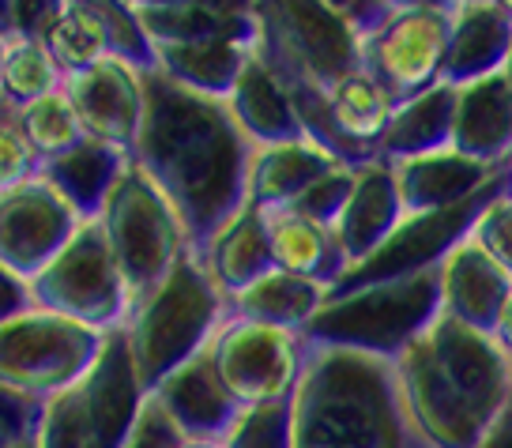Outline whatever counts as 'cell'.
<instances>
[{
  "instance_id": "681fc988",
  "label": "cell",
  "mask_w": 512,
  "mask_h": 448,
  "mask_svg": "<svg viewBox=\"0 0 512 448\" xmlns=\"http://www.w3.org/2000/svg\"><path fill=\"white\" fill-rule=\"evenodd\" d=\"M12 448H38V441H34V433H27V437H19Z\"/></svg>"
},
{
  "instance_id": "484cf974",
  "label": "cell",
  "mask_w": 512,
  "mask_h": 448,
  "mask_svg": "<svg viewBox=\"0 0 512 448\" xmlns=\"http://www.w3.org/2000/svg\"><path fill=\"white\" fill-rule=\"evenodd\" d=\"M200 260L208 275L215 279V287L223 290L226 298L256 283L260 275H268L272 264V245H268V223H264V208L245 204L234 211L223 223V230L200 249Z\"/></svg>"
},
{
  "instance_id": "b9f144b4",
  "label": "cell",
  "mask_w": 512,
  "mask_h": 448,
  "mask_svg": "<svg viewBox=\"0 0 512 448\" xmlns=\"http://www.w3.org/2000/svg\"><path fill=\"white\" fill-rule=\"evenodd\" d=\"M181 445H185V437L177 433V426L166 418V411H162L159 403L147 396L144 411L136 418V430L125 441V448H181Z\"/></svg>"
},
{
  "instance_id": "9f6ffc18",
  "label": "cell",
  "mask_w": 512,
  "mask_h": 448,
  "mask_svg": "<svg viewBox=\"0 0 512 448\" xmlns=\"http://www.w3.org/2000/svg\"><path fill=\"white\" fill-rule=\"evenodd\" d=\"M448 4H467V0H448Z\"/></svg>"
},
{
  "instance_id": "cb8c5ba5",
  "label": "cell",
  "mask_w": 512,
  "mask_h": 448,
  "mask_svg": "<svg viewBox=\"0 0 512 448\" xmlns=\"http://www.w3.org/2000/svg\"><path fill=\"white\" fill-rule=\"evenodd\" d=\"M230 117L238 121V128L245 132V140L253 147L260 144H283V140H302V121L294 113L287 87L279 83L268 64L256 57H249V64L241 68L238 83L230 87V95L223 98ZM309 140V136H305Z\"/></svg>"
},
{
  "instance_id": "7dc6e473",
  "label": "cell",
  "mask_w": 512,
  "mask_h": 448,
  "mask_svg": "<svg viewBox=\"0 0 512 448\" xmlns=\"http://www.w3.org/2000/svg\"><path fill=\"white\" fill-rule=\"evenodd\" d=\"M377 4H384V8H411V4H448V0H377Z\"/></svg>"
},
{
  "instance_id": "1f68e13d",
  "label": "cell",
  "mask_w": 512,
  "mask_h": 448,
  "mask_svg": "<svg viewBox=\"0 0 512 448\" xmlns=\"http://www.w3.org/2000/svg\"><path fill=\"white\" fill-rule=\"evenodd\" d=\"M16 121L23 140L31 144L38 166L64 155L68 147H76L83 140L80 117H76V110H72V102H68L64 91H53V95L34 98L27 106H19Z\"/></svg>"
},
{
  "instance_id": "60d3db41",
  "label": "cell",
  "mask_w": 512,
  "mask_h": 448,
  "mask_svg": "<svg viewBox=\"0 0 512 448\" xmlns=\"http://www.w3.org/2000/svg\"><path fill=\"white\" fill-rule=\"evenodd\" d=\"M38 415H42V403L38 400H27L19 392L0 388V448H12L19 437L34 433Z\"/></svg>"
},
{
  "instance_id": "db71d44e",
  "label": "cell",
  "mask_w": 512,
  "mask_h": 448,
  "mask_svg": "<svg viewBox=\"0 0 512 448\" xmlns=\"http://www.w3.org/2000/svg\"><path fill=\"white\" fill-rule=\"evenodd\" d=\"M4 46H8V31L0 27V64H4Z\"/></svg>"
},
{
  "instance_id": "4fadbf2b",
  "label": "cell",
  "mask_w": 512,
  "mask_h": 448,
  "mask_svg": "<svg viewBox=\"0 0 512 448\" xmlns=\"http://www.w3.org/2000/svg\"><path fill=\"white\" fill-rule=\"evenodd\" d=\"M76 211L49 189L42 174L0 192V264L23 283L46 268L76 234Z\"/></svg>"
},
{
  "instance_id": "83f0119b",
  "label": "cell",
  "mask_w": 512,
  "mask_h": 448,
  "mask_svg": "<svg viewBox=\"0 0 512 448\" xmlns=\"http://www.w3.org/2000/svg\"><path fill=\"white\" fill-rule=\"evenodd\" d=\"M324 106L339 140L351 144L362 159H377V144L396 110V98L384 91V83L366 68H354L324 91Z\"/></svg>"
},
{
  "instance_id": "f6af8a7d",
  "label": "cell",
  "mask_w": 512,
  "mask_h": 448,
  "mask_svg": "<svg viewBox=\"0 0 512 448\" xmlns=\"http://www.w3.org/2000/svg\"><path fill=\"white\" fill-rule=\"evenodd\" d=\"M494 339L501 343V351L512 358V290H509V298H505V305H501V313H497V320H494Z\"/></svg>"
},
{
  "instance_id": "d4e9b609",
  "label": "cell",
  "mask_w": 512,
  "mask_h": 448,
  "mask_svg": "<svg viewBox=\"0 0 512 448\" xmlns=\"http://www.w3.org/2000/svg\"><path fill=\"white\" fill-rule=\"evenodd\" d=\"M332 166H339V162L305 136L253 147V155H249V204L264 211L290 208Z\"/></svg>"
},
{
  "instance_id": "7a4b0ae2",
  "label": "cell",
  "mask_w": 512,
  "mask_h": 448,
  "mask_svg": "<svg viewBox=\"0 0 512 448\" xmlns=\"http://www.w3.org/2000/svg\"><path fill=\"white\" fill-rule=\"evenodd\" d=\"M403 407L426 448H479L512 407V358L490 332L437 317L396 358Z\"/></svg>"
},
{
  "instance_id": "d6a6232c",
  "label": "cell",
  "mask_w": 512,
  "mask_h": 448,
  "mask_svg": "<svg viewBox=\"0 0 512 448\" xmlns=\"http://www.w3.org/2000/svg\"><path fill=\"white\" fill-rule=\"evenodd\" d=\"M76 8H83L87 16L95 19V27L106 38V49L110 57L125 61L128 68H136L140 76L155 72V46L147 38L144 23L136 19V12L128 8L125 0H72Z\"/></svg>"
},
{
  "instance_id": "52a82bcc",
  "label": "cell",
  "mask_w": 512,
  "mask_h": 448,
  "mask_svg": "<svg viewBox=\"0 0 512 448\" xmlns=\"http://www.w3.org/2000/svg\"><path fill=\"white\" fill-rule=\"evenodd\" d=\"M102 343L106 336L95 328L31 305L0 324V388L38 403L53 400L87 377Z\"/></svg>"
},
{
  "instance_id": "44dd1931",
  "label": "cell",
  "mask_w": 512,
  "mask_h": 448,
  "mask_svg": "<svg viewBox=\"0 0 512 448\" xmlns=\"http://www.w3.org/2000/svg\"><path fill=\"white\" fill-rule=\"evenodd\" d=\"M512 46V19L497 8L494 0H467L452 4L448 23V53L441 68V83L464 87L471 80L494 76L505 68Z\"/></svg>"
},
{
  "instance_id": "d590c367",
  "label": "cell",
  "mask_w": 512,
  "mask_h": 448,
  "mask_svg": "<svg viewBox=\"0 0 512 448\" xmlns=\"http://www.w3.org/2000/svg\"><path fill=\"white\" fill-rule=\"evenodd\" d=\"M223 448H290V400L245 407Z\"/></svg>"
},
{
  "instance_id": "7c38bea8",
  "label": "cell",
  "mask_w": 512,
  "mask_h": 448,
  "mask_svg": "<svg viewBox=\"0 0 512 448\" xmlns=\"http://www.w3.org/2000/svg\"><path fill=\"white\" fill-rule=\"evenodd\" d=\"M497 189H501V181L490 185L486 192H479V196L464 200V204H456V208L430 211V215H407L400 223V230L384 241L377 253L366 256L362 264L347 268V275L328 290V298H332V294L358 290V287H369V283H388V279H403V275H418V272L437 268L441 256H445L456 241H464L467 234H471L475 215H479L482 204H486Z\"/></svg>"
},
{
  "instance_id": "7bdbcfd3",
  "label": "cell",
  "mask_w": 512,
  "mask_h": 448,
  "mask_svg": "<svg viewBox=\"0 0 512 448\" xmlns=\"http://www.w3.org/2000/svg\"><path fill=\"white\" fill-rule=\"evenodd\" d=\"M324 4L347 19L358 34H369L384 16H388V8H384V4H377V0H324Z\"/></svg>"
},
{
  "instance_id": "30bf717a",
  "label": "cell",
  "mask_w": 512,
  "mask_h": 448,
  "mask_svg": "<svg viewBox=\"0 0 512 448\" xmlns=\"http://www.w3.org/2000/svg\"><path fill=\"white\" fill-rule=\"evenodd\" d=\"M208 358L223 388L245 411L294 396V384L309 362V343L302 332L226 317L208 343Z\"/></svg>"
},
{
  "instance_id": "e575fe53",
  "label": "cell",
  "mask_w": 512,
  "mask_h": 448,
  "mask_svg": "<svg viewBox=\"0 0 512 448\" xmlns=\"http://www.w3.org/2000/svg\"><path fill=\"white\" fill-rule=\"evenodd\" d=\"M34 441H38V448H98V433L76 388L42 403Z\"/></svg>"
},
{
  "instance_id": "11a10c76",
  "label": "cell",
  "mask_w": 512,
  "mask_h": 448,
  "mask_svg": "<svg viewBox=\"0 0 512 448\" xmlns=\"http://www.w3.org/2000/svg\"><path fill=\"white\" fill-rule=\"evenodd\" d=\"M4 12H8V0H0V27H4Z\"/></svg>"
},
{
  "instance_id": "bcb514c9",
  "label": "cell",
  "mask_w": 512,
  "mask_h": 448,
  "mask_svg": "<svg viewBox=\"0 0 512 448\" xmlns=\"http://www.w3.org/2000/svg\"><path fill=\"white\" fill-rule=\"evenodd\" d=\"M479 448H512V407H509V415L501 418V426L486 437V445H479Z\"/></svg>"
},
{
  "instance_id": "8fae6325",
  "label": "cell",
  "mask_w": 512,
  "mask_h": 448,
  "mask_svg": "<svg viewBox=\"0 0 512 448\" xmlns=\"http://www.w3.org/2000/svg\"><path fill=\"white\" fill-rule=\"evenodd\" d=\"M448 4H411V8H388V16L362 34V68L384 83V91L403 98L441 83L448 53Z\"/></svg>"
},
{
  "instance_id": "7402d4cb",
  "label": "cell",
  "mask_w": 512,
  "mask_h": 448,
  "mask_svg": "<svg viewBox=\"0 0 512 448\" xmlns=\"http://www.w3.org/2000/svg\"><path fill=\"white\" fill-rule=\"evenodd\" d=\"M128 162L132 159L125 151L83 136L80 144L68 147L64 155L42 162L38 174L46 177L49 189L57 192L68 208L76 211L80 223H95L102 208H106V200H110L113 185L128 170Z\"/></svg>"
},
{
  "instance_id": "4316f807",
  "label": "cell",
  "mask_w": 512,
  "mask_h": 448,
  "mask_svg": "<svg viewBox=\"0 0 512 448\" xmlns=\"http://www.w3.org/2000/svg\"><path fill=\"white\" fill-rule=\"evenodd\" d=\"M452 106H456V87L448 83H433L426 91L396 102L377 155L388 162H403L452 147Z\"/></svg>"
},
{
  "instance_id": "f907efd6",
  "label": "cell",
  "mask_w": 512,
  "mask_h": 448,
  "mask_svg": "<svg viewBox=\"0 0 512 448\" xmlns=\"http://www.w3.org/2000/svg\"><path fill=\"white\" fill-rule=\"evenodd\" d=\"M501 76L509 80V87H512V46H509V57H505V68H501Z\"/></svg>"
},
{
  "instance_id": "f546056e",
  "label": "cell",
  "mask_w": 512,
  "mask_h": 448,
  "mask_svg": "<svg viewBox=\"0 0 512 448\" xmlns=\"http://www.w3.org/2000/svg\"><path fill=\"white\" fill-rule=\"evenodd\" d=\"M253 42L238 38H208V42H185V46H155V64L162 76L189 87L196 95L226 98L238 83L241 68L253 57Z\"/></svg>"
},
{
  "instance_id": "c3c4849f",
  "label": "cell",
  "mask_w": 512,
  "mask_h": 448,
  "mask_svg": "<svg viewBox=\"0 0 512 448\" xmlns=\"http://www.w3.org/2000/svg\"><path fill=\"white\" fill-rule=\"evenodd\" d=\"M501 189H505L512 196V155H509V162L501 166Z\"/></svg>"
},
{
  "instance_id": "5b68a950",
  "label": "cell",
  "mask_w": 512,
  "mask_h": 448,
  "mask_svg": "<svg viewBox=\"0 0 512 448\" xmlns=\"http://www.w3.org/2000/svg\"><path fill=\"white\" fill-rule=\"evenodd\" d=\"M437 313H441V290H437V268H430L332 294L302 336L309 347H347L392 362Z\"/></svg>"
},
{
  "instance_id": "ac0fdd59",
  "label": "cell",
  "mask_w": 512,
  "mask_h": 448,
  "mask_svg": "<svg viewBox=\"0 0 512 448\" xmlns=\"http://www.w3.org/2000/svg\"><path fill=\"white\" fill-rule=\"evenodd\" d=\"M437 290H441V313L445 317L494 336V320L505 298H509L512 279L486 256L482 245L464 238L441 256Z\"/></svg>"
},
{
  "instance_id": "9a60e30c",
  "label": "cell",
  "mask_w": 512,
  "mask_h": 448,
  "mask_svg": "<svg viewBox=\"0 0 512 448\" xmlns=\"http://www.w3.org/2000/svg\"><path fill=\"white\" fill-rule=\"evenodd\" d=\"M151 400L166 411V418L174 422L185 441L223 445L226 433L234 430V422L241 418V407L223 388L208 351H200L185 366H177L170 377H162L151 388Z\"/></svg>"
},
{
  "instance_id": "2e32d148",
  "label": "cell",
  "mask_w": 512,
  "mask_h": 448,
  "mask_svg": "<svg viewBox=\"0 0 512 448\" xmlns=\"http://www.w3.org/2000/svg\"><path fill=\"white\" fill-rule=\"evenodd\" d=\"M144 23L151 46H185L208 38L253 42L260 34L256 0H125Z\"/></svg>"
},
{
  "instance_id": "f35d334b",
  "label": "cell",
  "mask_w": 512,
  "mask_h": 448,
  "mask_svg": "<svg viewBox=\"0 0 512 448\" xmlns=\"http://www.w3.org/2000/svg\"><path fill=\"white\" fill-rule=\"evenodd\" d=\"M38 174V159H34L31 144L23 140L16 121V110L0 98V192L27 181Z\"/></svg>"
},
{
  "instance_id": "f5cc1de1",
  "label": "cell",
  "mask_w": 512,
  "mask_h": 448,
  "mask_svg": "<svg viewBox=\"0 0 512 448\" xmlns=\"http://www.w3.org/2000/svg\"><path fill=\"white\" fill-rule=\"evenodd\" d=\"M494 4H497V8H501V12H505V16L512 19V0H494Z\"/></svg>"
},
{
  "instance_id": "ab89813d",
  "label": "cell",
  "mask_w": 512,
  "mask_h": 448,
  "mask_svg": "<svg viewBox=\"0 0 512 448\" xmlns=\"http://www.w3.org/2000/svg\"><path fill=\"white\" fill-rule=\"evenodd\" d=\"M68 0H8L4 12V31L19 34V38H42L57 27V19L64 16Z\"/></svg>"
},
{
  "instance_id": "8992f818",
  "label": "cell",
  "mask_w": 512,
  "mask_h": 448,
  "mask_svg": "<svg viewBox=\"0 0 512 448\" xmlns=\"http://www.w3.org/2000/svg\"><path fill=\"white\" fill-rule=\"evenodd\" d=\"M95 223L106 234V245L125 275L132 302L159 287L170 268L185 256V249H192L170 200L155 189V181L136 162H128V170L113 185Z\"/></svg>"
},
{
  "instance_id": "603a6c76",
  "label": "cell",
  "mask_w": 512,
  "mask_h": 448,
  "mask_svg": "<svg viewBox=\"0 0 512 448\" xmlns=\"http://www.w3.org/2000/svg\"><path fill=\"white\" fill-rule=\"evenodd\" d=\"M264 223H268L272 264L279 272L302 275V279H313V283L332 290L351 268L332 226L305 219L290 208L264 211Z\"/></svg>"
},
{
  "instance_id": "5bb4252c",
  "label": "cell",
  "mask_w": 512,
  "mask_h": 448,
  "mask_svg": "<svg viewBox=\"0 0 512 448\" xmlns=\"http://www.w3.org/2000/svg\"><path fill=\"white\" fill-rule=\"evenodd\" d=\"M61 91L80 117L87 140H102L132 155L136 132L144 121V76L136 68L106 57L76 76H64Z\"/></svg>"
},
{
  "instance_id": "ffe728a7",
  "label": "cell",
  "mask_w": 512,
  "mask_h": 448,
  "mask_svg": "<svg viewBox=\"0 0 512 448\" xmlns=\"http://www.w3.org/2000/svg\"><path fill=\"white\" fill-rule=\"evenodd\" d=\"M452 151L486 166H505L512 155V87L494 72L456 87Z\"/></svg>"
},
{
  "instance_id": "6da1fadb",
  "label": "cell",
  "mask_w": 512,
  "mask_h": 448,
  "mask_svg": "<svg viewBox=\"0 0 512 448\" xmlns=\"http://www.w3.org/2000/svg\"><path fill=\"white\" fill-rule=\"evenodd\" d=\"M249 155L253 144L223 98L196 95L159 68L147 72L144 121L128 159L170 200L196 253L249 204Z\"/></svg>"
},
{
  "instance_id": "9c48e42d",
  "label": "cell",
  "mask_w": 512,
  "mask_h": 448,
  "mask_svg": "<svg viewBox=\"0 0 512 448\" xmlns=\"http://www.w3.org/2000/svg\"><path fill=\"white\" fill-rule=\"evenodd\" d=\"M256 57L283 64L328 91L339 76L362 68V34L324 0H256Z\"/></svg>"
},
{
  "instance_id": "74e56055",
  "label": "cell",
  "mask_w": 512,
  "mask_h": 448,
  "mask_svg": "<svg viewBox=\"0 0 512 448\" xmlns=\"http://www.w3.org/2000/svg\"><path fill=\"white\" fill-rule=\"evenodd\" d=\"M351 185H354V166L339 162L328 174H320L317 181L290 204V211H298L305 219H317V223H324V226H336L339 211H343L347 196H351Z\"/></svg>"
},
{
  "instance_id": "d6986e66",
  "label": "cell",
  "mask_w": 512,
  "mask_h": 448,
  "mask_svg": "<svg viewBox=\"0 0 512 448\" xmlns=\"http://www.w3.org/2000/svg\"><path fill=\"white\" fill-rule=\"evenodd\" d=\"M392 170H396V185H400V200L407 215L456 208V204H464V200L501 181V166L467 159L452 147L418 155V159L392 162Z\"/></svg>"
},
{
  "instance_id": "f1b7e54d",
  "label": "cell",
  "mask_w": 512,
  "mask_h": 448,
  "mask_svg": "<svg viewBox=\"0 0 512 448\" xmlns=\"http://www.w3.org/2000/svg\"><path fill=\"white\" fill-rule=\"evenodd\" d=\"M324 302H328V287L302 279V275L279 272V268L226 298L230 317L272 324V328H287V332H305Z\"/></svg>"
},
{
  "instance_id": "ba28073f",
  "label": "cell",
  "mask_w": 512,
  "mask_h": 448,
  "mask_svg": "<svg viewBox=\"0 0 512 448\" xmlns=\"http://www.w3.org/2000/svg\"><path fill=\"white\" fill-rule=\"evenodd\" d=\"M31 298L38 309L87 324L95 332L125 328L132 313V294L113 260L106 234L98 223H80L64 249L31 279Z\"/></svg>"
},
{
  "instance_id": "836d02e7",
  "label": "cell",
  "mask_w": 512,
  "mask_h": 448,
  "mask_svg": "<svg viewBox=\"0 0 512 448\" xmlns=\"http://www.w3.org/2000/svg\"><path fill=\"white\" fill-rule=\"evenodd\" d=\"M46 49L53 53L61 76H76L83 68H91V64L110 57L106 38H102V31L95 27V19L87 16L83 8H76L72 0H68L64 16L57 19V27L46 34Z\"/></svg>"
},
{
  "instance_id": "e0dca14e",
  "label": "cell",
  "mask_w": 512,
  "mask_h": 448,
  "mask_svg": "<svg viewBox=\"0 0 512 448\" xmlns=\"http://www.w3.org/2000/svg\"><path fill=\"white\" fill-rule=\"evenodd\" d=\"M407 219L400 200V185H396V170L388 159H369L354 166V185L347 204L336 219V238L347 253V264H362L373 256L384 241L392 238L400 223Z\"/></svg>"
},
{
  "instance_id": "4dcf8cb0",
  "label": "cell",
  "mask_w": 512,
  "mask_h": 448,
  "mask_svg": "<svg viewBox=\"0 0 512 448\" xmlns=\"http://www.w3.org/2000/svg\"><path fill=\"white\" fill-rule=\"evenodd\" d=\"M61 68L53 61V53L46 49L42 38H19L8 34L4 46V64H0V98L19 110L34 98H46L53 91H61Z\"/></svg>"
},
{
  "instance_id": "ee69618b",
  "label": "cell",
  "mask_w": 512,
  "mask_h": 448,
  "mask_svg": "<svg viewBox=\"0 0 512 448\" xmlns=\"http://www.w3.org/2000/svg\"><path fill=\"white\" fill-rule=\"evenodd\" d=\"M31 305H34L31 283H23L19 275H12L4 264H0V324L19 317V313H23V309H31Z\"/></svg>"
},
{
  "instance_id": "816d5d0a",
  "label": "cell",
  "mask_w": 512,
  "mask_h": 448,
  "mask_svg": "<svg viewBox=\"0 0 512 448\" xmlns=\"http://www.w3.org/2000/svg\"><path fill=\"white\" fill-rule=\"evenodd\" d=\"M181 448H223V445H211V441H185Z\"/></svg>"
},
{
  "instance_id": "8d00e7d4",
  "label": "cell",
  "mask_w": 512,
  "mask_h": 448,
  "mask_svg": "<svg viewBox=\"0 0 512 448\" xmlns=\"http://www.w3.org/2000/svg\"><path fill=\"white\" fill-rule=\"evenodd\" d=\"M467 238L475 241V245H482L486 256L512 279V196L509 192L497 189L494 196L482 204V211L475 215Z\"/></svg>"
},
{
  "instance_id": "3957f363",
  "label": "cell",
  "mask_w": 512,
  "mask_h": 448,
  "mask_svg": "<svg viewBox=\"0 0 512 448\" xmlns=\"http://www.w3.org/2000/svg\"><path fill=\"white\" fill-rule=\"evenodd\" d=\"M290 448H426L388 358L309 347L290 396Z\"/></svg>"
},
{
  "instance_id": "277c9868",
  "label": "cell",
  "mask_w": 512,
  "mask_h": 448,
  "mask_svg": "<svg viewBox=\"0 0 512 448\" xmlns=\"http://www.w3.org/2000/svg\"><path fill=\"white\" fill-rule=\"evenodd\" d=\"M226 317H230L226 294L215 287L200 253L185 249V256L170 268L159 287L132 302V313L121 328L147 396L162 377H170L177 366L208 351Z\"/></svg>"
}]
</instances>
